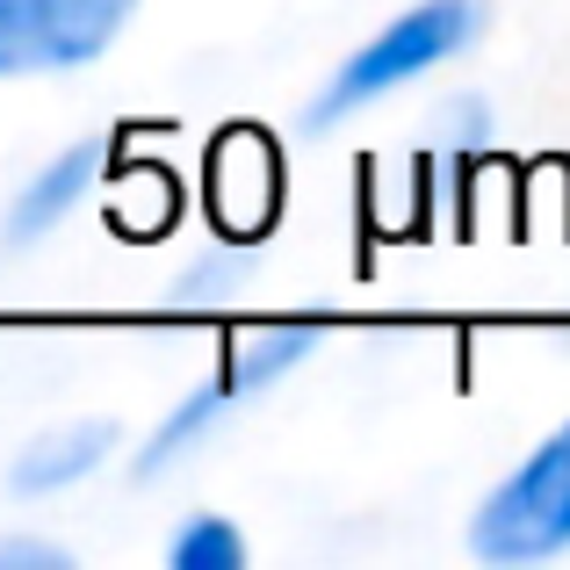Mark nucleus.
<instances>
[{
    "label": "nucleus",
    "instance_id": "obj_1",
    "mask_svg": "<svg viewBox=\"0 0 570 570\" xmlns=\"http://www.w3.org/2000/svg\"><path fill=\"white\" fill-rule=\"evenodd\" d=\"M476 37H484V0H412L404 14H390L376 37H362L333 66V80L318 87L304 130H333V124H347V116L404 95V87H419L426 72H441L448 58L470 51Z\"/></svg>",
    "mask_w": 570,
    "mask_h": 570
},
{
    "label": "nucleus",
    "instance_id": "obj_2",
    "mask_svg": "<svg viewBox=\"0 0 570 570\" xmlns=\"http://www.w3.org/2000/svg\"><path fill=\"white\" fill-rule=\"evenodd\" d=\"M318 340H325V318H275V325H253V333H238L232 354H224V362L209 368V376L195 383L188 397H174V412L159 419L153 433H145V448H138V462H130V470H138V476L174 470V462H181L188 448H203L246 397L289 383L296 368L318 354Z\"/></svg>",
    "mask_w": 570,
    "mask_h": 570
},
{
    "label": "nucleus",
    "instance_id": "obj_3",
    "mask_svg": "<svg viewBox=\"0 0 570 570\" xmlns=\"http://www.w3.org/2000/svg\"><path fill=\"white\" fill-rule=\"evenodd\" d=\"M470 557L476 563H549L570 557V419L549 426L470 513Z\"/></svg>",
    "mask_w": 570,
    "mask_h": 570
},
{
    "label": "nucleus",
    "instance_id": "obj_4",
    "mask_svg": "<svg viewBox=\"0 0 570 570\" xmlns=\"http://www.w3.org/2000/svg\"><path fill=\"white\" fill-rule=\"evenodd\" d=\"M130 14L138 0H0V80L95 66Z\"/></svg>",
    "mask_w": 570,
    "mask_h": 570
},
{
    "label": "nucleus",
    "instance_id": "obj_5",
    "mask_svg": "<svg viewBox=\"0 0 570 570\" xmlns=\"http://www.w3.org/2000/svg\"><path fill=\"white\" fill-rule=\"evenodd\" d=\"M116 448H124V426H116V419H66V426H43L37 441H22V455L8 462V491L14 499H58V491L87 484Z\"/></svg>",
    "mask_w": 570,
    "mask_h": 570
},
{
    "label": "nucleus",
    "instance_id": "obj_6",
    "mask_svg": "<svg viewBox=\"0 0 570 570\" xmlns=\"http://www.w3.org/2000/svg\"><path fill=\"white\" fill-rule=\"evenodd\" d=\"M101 167H109L101 138H80V145H66V153H51L22 188H14V203H8V246H37V238H51L58 224L95 195Z\"/></svg>",
    "mask_w": 570,
    "mask_h": 570
},
{
    "label": "nucleus",
    "instance_id": "obj_7",
    "mask_svg": "<svg viewBox=\"0 0 570 570\" xmlns=\"http://www.w3.org/2000/svg\"><path fill=\"white\" fill-rule=\"evenodd\" d=\"M246 289H253V246H209L203 261H188L181 275H174L167 304L174 311H224Z\"/></svg>",
    "mask_w": 570,
    "mask_h": 570
},
{
    "label": "nucleus",
    "instance_id": "obj_8",
    "mask_svg": "<svg viewBox=\"0 0 570 570\" xmlns=\"http://www.w3.org/2000/svg\"><path fill=\"white\" fill-rule=\"evenodd\" d=\"M167 563L174 570H246V534L224 513H188L167 542Z\"/></svg>",
    "mask_w": 570,
    "mask_h": 570
},
{
    "label": "nucleus",
    "instance_id": "obj_9",
    "mask_svg": "<svg viewBox=\"0 0 570 570\" xmlns=\"http://www.w3.org/2000/svg\"><path fill=\"white\" fill-rule=\"evenodd\" d=\"M433 138H441L448 153H462V145H491V101L484 95H448L441 116H433Z\"/></svg>",
    "mask_w": 570,
    "mask_h": 570
},
{
    "label": "nucleus",
    "instance_id": "obj_10",
    "mask_svg": "<svg viewBox=\"0 0 570 570\" xmlns=\"http://www.w3.org/2000/svg\"><path fill=\"white\" fill-rule=\"evenodd\" d=\"M0 570H72V549L43 542V534H8L0 542Z\"/></svg>",
    "mask_w": 570,
    "mask_h": 570
}]
</instances>
